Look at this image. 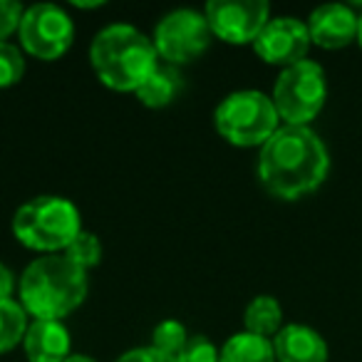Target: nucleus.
<instances>
[{
  "label": "nucleus",
  "mask_w": 362,
  "mask_h": 362,
  "mask_svg": "<svg viewBox=\"0 0 362 362\" xmlns=\"http://www.w3.org/2000/svg\"><path fill=\"white\" fill-rule=\"evenodd\" d=\"M330 171V151L310 127L281 124L261 146L258 179L268 194L296 202L322 187Z\"/></svg>",
  "instance_id": "nucleus-1"
},
{
  "label": "nucleus",
  "mask_w": 362,
  "mask_h": 362,
  "mask_svg": "<svg viewBox=\"0 0 362 362\" xmlns=\"http://www.w3.org/2000/svg\"><path fill=\"white\" fill-rule=\"evenodd\" d=\"M87 291V271L65 253L35 258L18 281L21 305L35 320H62L85 303Z\"/></svg>",
  "instance_id": "nucleus-2"
},
{
  "label": "nucleus",
  "mask_w": 362,
  "mask_h": 362,
  "mask_svg": "<svg viewBox=\"0 0 362 362\" xmlns=\"http://www.w3.org/2000/svg\"><path fill=\"white\" fill-rule=\"evenodd\" d=\"M151 37L127 23L102 28L90 45V65L110 90L136 92L159 67Z\"/></svg>",
  "instance_id": "nucleus-3"
},
{
  "label": "nucleus",
  "mask_w": 362,
  "mask_h": 362,
  "mask_svg": "<svg viewBox=\"0 0 362 362\" xmlns=\"http://www.w3.org/2000/svg\"><path fill=\"white\" fill-rule=\"evenodd\" d=\"M82 231L80 209L65 197H35L18 206L13 216V236L42 256L65 251Z\"/></svg>",
  "instance_id": "nucleus-4"
},
{
  "label": "nucleus",
  "mask_w": 362,
  "mask_h": 362,
  "mask_svg": "<svg viewBox=\"0 0 362 362\" xmlns=\"http://www.w3.org/2000/svg\"><path fill=\"white\" fill-rule=\"evenodd\" d=\"M216 132L233 146H263L281 127V117L271 95L258 90H238L223 97L214 112Z\"/></svg>",
  "instance_id": "nucleus-5"
},
{
  "label": "nucleus",
  "mask_w": 362,
  "mask_h": 362,
  "mask_svg": "<svg viewBox=\"0 0 362 362\" xmlns=\"http://www.w3.org/2000/svg\"><path fill=\"white\" fill-rule=\"evenodd\" d=\"M283 124L310 127L327 100V77L317 62L303 60L281 70L271 95Z\"/></svg>",
  "instance_id": "nucleus-6"
},
{
  "label": "nucleus",
  "mask_w": 362,
  "mask_h": 362,
  "mask_svg": "<svg viewBox=\"0 0 362 362\" xmlns=\"http://www.w3.org/2000/svg\"><path fill=\"white\" fill-rule=\"evenodd\" d=\"M211 28L204 11L176 8L156 23L151 42L156 47V55L166 60V65L176 67L202 57L211 45Z\"/></svg>",
  "instance_id": "nucleus-7"
},
{
  "label": "nucleus",
  "mask_w": 362,
  "mask_h": 362,
  "mask_svg": "<svg viewBox=\"0 0 362 362\" xmlns=\"http://www.w3.org/2000/svg\"><path fill=\"white\" fill-rule=\"evenodd\" d=\"M18 35H21V45L33 57L52 62L72 47L75 23L55 3H35L23 13Z\"/></svg>",
  "instance_id": "nucleus-8"
},
{
  "label": "nucleus",
  "mask_w": 362,
  "mask_h": 362,
  "mask_svg": "<svg viewBox=\"0 0 362 362\" xmlns=\"http://www.w3.org/2000/svg\"><path fill=\"white\" fill-rule=\"evenodd\" d=\"M211 35L228 45L256 42L266 23L271 21V6L266 0H211L204 8Z\"/></svg>",
  "instance_id": "nucleus-9"
},
{
  "label": "nucleus",
  "mask_w": 362,
  "mask_h": 362,
  "mask_svg": "<svg viewBox=\"0 0 362 362\" xmlns=\"http://www.w3.org/2000/svg\"><path fill=\"white\" fill-rule=\"evenodd\" d=\"M310 33H308L305 21L293 16L271 18L261 35L253 42V50L266 65L278 67H291L298 62L308 60V50H310Z\"/></svg>",
  "instance_id": "nucleus-10"
},
{
  "label": "nucleus",
  "mask_w": 362,
  "mask_h": 362,
  "mask_svg": "<svg viewBox=\"0 0 362 362\" xmlns=\"http://www.w3.org/2000/svg\"><path fill=\"white\" fill-rule=\"evenodd\" d=\"M305 25L313 45L322 50H342L357 42L360 13H355V8L345 3H325L308 16Z\"/></svg>",
  "instance_id": "nucleus-11"
},
{
  "label": "nucleus",
  "mask_w": 362,
  "mask_h": 362,
  "mask_svg": "<svg viewBox=\"0 0 362 362\" xmlns=\"http://www.w3.org/2000/svg\"><path fill=\"white\" fill-rule=\"evenodd\" d=\"M276 362H327L330 350L327 342L315 327L291 322L273 337Z\"/></svg>",
  "instance_id": "nucleus-12"
},
{
  "label": "nucleus",
  "mask_w": 362,
  "mask_h": 362,
  "mask_svg": "<svg viewBox=\"0 0 362 362\" xmlns=\"http://www.w3.org/2000/svg\"><path fill=\"white\" fill-rule=\"evenodd\" d=\"M23 347L30 362H65L72 355L70 332L62 320H33Z\"/></svg>",
  "instance_id": "nucleus-13"
},
{
  "label": "nucleus",
  "mask_w": 362,
  "mask_h": 362,
  "mask_svg": "<svg viewBox=\"0 0 362 362\" xmlns=\"http://www.w3.org/2000/svg\"><path fill=\"white\" fill-rule=\"evenodd\" d=\"M181 85H184V82H181V75L174 70V67L159 65L149 77H146V82L134 92V95L144 107L161 110V107L174 102V97L181 92Z\"/></svg>",
  "instance_id": "nucleus-14"
},
{
  "label": "nucleus",
  "mask_w": 362,
  "mask_h": 362,
  "mask_svg": "<svg viewBox=\"0 0 362 362\" xmlns=\"http://www.w3.org/2000/svg\"><path fill=\"white\" fill-rule=\"evenodd\" d=\"M243 325L246 332H253L258 337H273L283 330V308L273 296H256L246 305L243 313Z\"/></svg>",
  "instance_id": "nucleus-15"
},
{
  "label": "nucleus",
  "mask_w": 362,
  "mask_h": 362,
  "mask_svg": "<svg viewBox=\"0 0 362 362\" xmlns=\"http://www.w3.org/2000/svg\"><path fill=\"white\" fill-rule=\"evenodd\" d=\"M218 362H276L273 340L258 337L253 332H236L221 347Z\"/></svg>",
  "instance_id": "nucleus-16"
},
{
  "label": "nucleus",
  "mask_w": 362,
  "mask_h": 362,
  "mask_svg": "<svg viewBox=\"0 0 362 362\" xmlns=\"http://www.w3.org/2000/svg\"><path fill=\"white\" fill-rule=\"evenodd\" d=\"M25 308L18 300H0V355L16 350L30 327Z\"/></svg>",
  "instance_id": "nucleus-17"
},
{
  "label": "nucleus",
  "mask_w": 362,
  "mask_h": 362,
  "mask_svg": "<svg viewBox=\"0 0 362 362\" xmlns=\"http://www.w3.org/2000/svg\"><path fill=\"white\" fill-rule=\"evenodd\" d=\"M189 332L187 327L181 325L179 320H161L159 325L154 327V332H151V347H154L156 352H161V355L171 357V360H179V355L184 352V347H187L189 342Z\"/></svg>",
  "instance_id": "nucleus-18"
},
{
  "label": "nucleus",
  "mask_w": 362,
  "mask_h": 362,
  "mask_svg": "<svg viewBox=\"0 0 362 362\" xmlns=\"http://www.w3.org/2000/svg\"><path fill=\"white\" fill-rule=\"evenodd\" d=\"M62 253H65V256L70 258L72 263H77L82 271H90V268L100 266V261H102V243H100V238H97L95 233L85 231V228H82V231L77 233L75 238H72V243Z\"/></svg>",
  "instance_id": "nucleus-19"
},
{
  "label": "nucleus",
  "mask_w": 362,
  "mask_h": 362,
  "mask_svg": "<svg viewBox=\"0 0 362 362\" xmlns=\"http://www.w3.org/2000/svg\"><path fill=\"white\" fill-rule=\"evenodd\" d=\"M25 75V55L18 45L0 40V87H13Z\"/></svg>",
  "instance_id": "nucleus-20"
},
{
  "label": "nucleus",
  "mask_w": 362,
  "mask_h": 362,
  "mask_svg": "<svg viewBox=\"0 0 362 362\" xmlns=\"http://www.w3.org/2000/svg\"><path fill=\"white\" fill-rule=\"evenodd\" d=\"M221 350L206 335H192L176 362H218Z\"/></svg>",
  "instance_id": "nucleus-21"
},
{
  "label": "nucleus",
  "mask_w": 362,
  "mask_h": 362,
  "mask_svg": "<svg viewBox=\"0 0 362 362\" xmlns=\"http://www.w3.org/2000/svg\"><path fill=\"white\" fill-rule=\"evenodd\" d=\"M25 8L18 0H0V40H8L16 30H21V21Z\"/></svg>",
  "instance_id": "nucleus-22"
},
{
  "label": "nucleus",
  "mask_w": 362,
  "mask_h": 362,
  "mask_svg": "<svg viewBox=\"0 0 362 362\" xmlns=\"http://www.w3.org/2000/svg\"><path fill=\"white\" fill-rule=\"evenodd\" d=\"M117 362H176L171 357L156 352L151 345L146 347H134V350H127L122 357H117Z\"/></svg>",
  "instance_id": "nucleus-23"
},
{
  "label": "nucleus",
  "mask_w": 362,
  "mask_h": 362,
  "mask_svg": "<svg viewBox=\"0 0 362 362\" xmlns=\"http://www.w3.org/2000/svg\"><path fill=\"white\" fill-rule=\"evenodd\" d=\"M18 288L16 273L0 261V300H13V293Z\"/></svg>",
  "instance_id": "nucleus-24"
},
{
  "label": "nucleus",
  "mask_w": 362,
  "mask_h": 362,
  "mask_svg": "<svg viewBox=\"0 0 362 362\" xmlns=\"http://www.w3.org/2000/svg\"><path fill=\"white\" fill-rule=\"evenodd\" d=\"M65 362H97V360H92L90 355H80V352H72V355L67 357Z\"/></svg>",
  "instance_id": "nucleus-25"
},
{
  "label": "nucleus",
  "mask_w": 362,
  "mask_h": 362,
  "mask_svg": "<svg viewBox=\"0 0 362 362\" xmlns=\"http://www.w3.org/2000/svg\"><path fill=\"white\" fill-rule=\"evenodd\" d=\"M75 6L77 8H100L102 3H100V0H97V3H80V0H75Z\"/></svg>",
  "instance_id": "nucleus-26"
},
{
  "label": "nucleus",
  "mask_w": 362,
  "mask_h": 362,
  "mask_svg": "<svg viewBox=\"0 0 362 362\" xmlns=\"http://www.w3.org/2000/svg\"><path fill=\"white\" fill-rule=\"evenodd\" d=\"M357 45L362 47V11H360V28H357Z\"/></svg>",
  "instance_id": "nucleus-27"
}]
</instances>
